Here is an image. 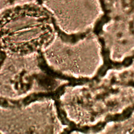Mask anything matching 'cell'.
Wrapping results in <instances>:
<instances>
[{
	"mask_svg": "<svg viewBox=\"0 0 134 134\" xmlns=\"http://www.w3.org/2000/svg\"><path fill=\"white\" fill-rule=\"evenodd\" d=\"M68 83L47 68L41 53H3L0 61L1 101L22 103L60 91Z\"/></svg>",
	"mask_w": 134,
	"mask_h": 134,
	"instance_id": "6da1fadb",
	"label": "cell"
},
{
	"mask_svg": "<svg viewBox=\"0 0 134 134\" xmlns=\"http://www.w3.org/2000/svg\"><path fill=\"white\" fill-rule=\"evenodd\" d=\"M58 33L40 4L18 6L0 14V49L4 54L41 53Z\"/></svg>",
	"mask_w": 134,
	"mask_h": 134,
	"instance_id": "7a4b0ae2",
	"label": "cell"
},
{
	"mask_svg": "<svg viewBox=\"0 0 134 134\" xmlns=\"http://www.w3.org/2000/svg\"><path fill=\"white\" fill-rule=\"evenodd\" d=\"M68 128L57 101L48 96L22 103L0 102L1 133H61Z\"/></svg>",
	"mask_w": 134,
	"mask_h": 134,
	"instance_id": "3957f363",
	"label": "cell"
},
{
	"mask_svg": "<svg viewBox=\"0 0 134 134\" xmlns=\"http://www.w3.org/2000/svg\"><path fill=\"white\" fill-rule=\"evenodd\" d=\"M85 36L71 39L59 32L41 52L47 68L64 79H81L88 73V47Z\"/></svg>",
	"mask_w": 134,
	"mask_h": 134,
	"instance_id": "277c9868",
	"label": "cell"
},
{
	"mask_svg": "<svg viewBox=\"0 0 134 134\" xmlns=\"http://www.w3.org/2000/svg\"><path fill=\"white\" fill-rule=\"evenodd\" d=\"M40 3L51 16L60 35L71 39L85 36L91 0H40Z\"/></svg>",
	"mask_w": 134,
	"mask_h": 134,
	"instance_id": "5b68a950",
	"label": "cell"
},
{
	"mask_svg": "<svg viewBox=\"0 0 134 134\" xmlns=\"http://www.w3.org/2000/svg\"><path fill=\"white\" fill-rule=\"evenodd\" d=\"M34 4H40V0H0V14L18 6Z\"/></svg>",
	"mask_w": 134,
	"mask_h": 134,
	"instance_id": "8992f818",
	"label": "cell"
},
{
	"mask_svg": "<svg viewBox=\"0 0 134 134\" xmlns=\"http://www.w3.org/2000/svg\"><path fill=\"white\" fill-rule=\"evenodd\" d=\"M3 55V52L1 51V49H0V61H1V59L2 58Z\"/></svg>",
	"mask_w": 134,
	"mask_h": 134,
	"instance_id": "52a82bcc",
	"label": "cell"
}]
</instances>
